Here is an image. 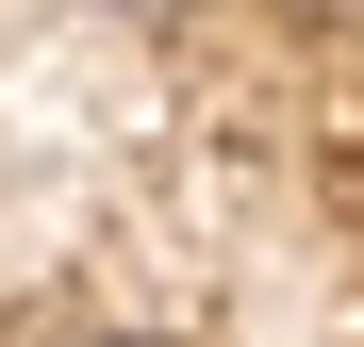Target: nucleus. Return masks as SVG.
<instances>
[{
	"instance_id": "f257e3e1",
	"label": "nucleus",
	"mask_w": 364,
	"mask_h": 347,
	"mask_svg": "<svg viewBox=\"0 0 364 347\" xmlns=\"http://www.w3.org/2000/svg\"><path fill=\"white\" fill-rule=\"evenodd\" d=\"M133 17H166V0H133Z\"/></svg>"
}]
</instances>
